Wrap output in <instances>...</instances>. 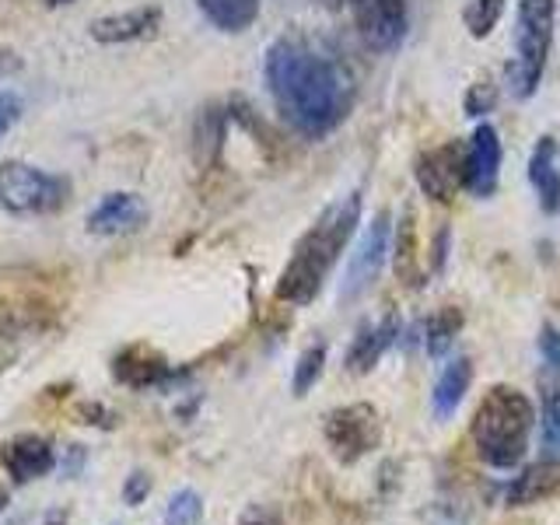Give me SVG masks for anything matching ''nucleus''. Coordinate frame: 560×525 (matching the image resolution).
Here are the masks:
<instances>
[{
    "label": "nucleus",
    "instance_id": "412c9836",
    "mask_svg": "<svg viewBox=\"0 0 560 525\" xmlns=\"http://www.w3.org/2000/svg\"><path fill=\"white\" fill-rule=\"evenodd\" d=\"M463 329V312L455 305H445L438 308V315H431V319L424 323V347L431 358H445L448 347L455 343V337H459Z\"/></svg>",
    "mask_w": 560,
    "mask_h": 525
},
{
    "label": "nucleus",
    "instance_id": "b1692460",
    "mask_svg": "<svg viewBox=\"0 0 560 525\" xmlns=\"http://www.w3.org/2000/svg\"><path fill=\"white\" fill-rule=\"evenodd\" d=\"M393 249H396V273L407 280L413 273V253H417V238H413V210L407 207L402 218L396 224V235H393ZM410 284V280H407Z\"/></svg>",
    "mask_w": 560,
    "mask_h": 525
},
{
    "label": "nucleus",
    "instance_id": "bb28decb",
    "mask_svg": "<svg viewBox=\"0 0 560 525\" xmlns=\"http://www.w3.org/2000/svg\"><path fill=\"white\" fill-rule=\"evenodd\" d=\"M148 494H151V477H148V472L133 469L127 477V483H122V501H127L130 508H137V504L148 501Z\"/></svg>",
    "mask_w": 560,
    "mask_h": 525
},
{
    "label": "nucleus",
    "instance_id": "473e14b6",
    "mask_svg": "<svg viewBox=\"0 0 560 525\" xmlns=\"http://www.w3.org/2000/svg\"><path fill=\"white\" fill-rule=\"evenodd\" d=\"M49 4H67V0H49Z\"/></svg>",
    "mask_w": 560,
    "mask_h": 525
},
{
    "label": "nucleus",
    "instance_id": "5701e85b",
    "mask_svg": "<svg viewBox=\"0 0 560 525\" xmlns=\"http://www.w3.org/2000/svg\"><path fill=\"white\" fill-rule=\"evenodd\" d=\"M501 14H504V0H472L463 11V22L472 39H487V35L494 32V25L501 22Z\"/></svg>",
    "mask_w": 560,
    "mask_h": 525
},
{
    "label": "nucleus",
    "instance_id": "7ed1b4c3",
    "mask_svg": "<svg viewBox=\"0 0 560 525\" xmlns=\"http://www.w3.org/2000/svg\"><path fill=\"white\" fill-rule=\"evenodd\" d=\"M536 424V410L529 396L515 385H494L477 413H472V445L490 469H515L529 452V431Z\"/></svg>",
    "mask_w": 560,
    "mask_h": 525
},
{
    "label": "nucleus",
    "instance_id": "dca6fc26",
    "mask_svg": "<svg viewBox=\"0 0 560 525\" xmlns=\"http://www.w3.org/2000/svg\"><path fill=\"white\" fill-rule=\"evenodd\" d=\"M529 183L539 197L542 214H560V144L553 137H539L529 154Z\"/></svg>",
    "mask_w": 560,
    "mask_h": 525
},
{
    "label": "nucleus",
    "instance_id": "4be33fe9",
    "mask_svg": "<svg viewBox=\"0 0 560 525\" xmlns=\"http://www.w3.org/2000/svg\"><path fill=\"white\" fill-rule=\"evenodd\" d=\"M323 368H326V343H312L294 364V378H291L294 396H308L312 385L323 378Z\"/></svg>",
    "mask_w": 560,
    "mask_h": 525
},
{
    "label": "nucleus",
    "instance_id": "1a4fd4ad",
    "mask_svg": "<svg viewBox=\"0 0 560 525\" xmlns=\"http://www.w3.org/2000/svg\"><path fill=\"white\" fill-rule=\"evenodd\" d=\"M413 175L417 186L424 189V197L438 203H452L466 189V144L448 140V144L420 151L413 162Z\"/></svg>",
    "mask_w": 560,
    "mask_h": 525
},
{
    "label": "nucleus",
    "instance_id": "f257e3e1",
    "mask_svg": "<svg viewBox=\"0 0 560 525\" xmlns=\"http://www.w3.org/2000/svg\"><path fill=\"white\" fill-rule=\"evenodd\" d=\"M262 81L277 116L305 140H326L354 113L358 81L329 43L305 32L280 35L262 60Z\"/></svg>",
    "mask_w": 560,
    "mask_h": 525
},
{
    "label": "nucleus",
    "instance_id": "ddd939ff",
    "mask_svg": "<svg viewBox=\"0 0 560 525\" xmlns=\"http://www.w3.org/2000/svg\"><path fill=\"white\" fill-rule=\"evenodd\" d=\"M396 340H399V315L396 312H385L382 319L364 323L358 329L354 343L347 347V372L350 375H368Z\"/></svg>",
    "mask_w": 560,
    "mask_h": 525
},
{
    "label": "nucleus",
    "instance_id": "7c9ffc66",
    "mask_svg": "<svg viewBox=\"0 0 560 525\" xmlns=\"http://www.w3.org/2000/svg\"><path fill=\"white\" fill-rule=\"evenodd\" d=\"M81 463H84V448H81V445H70V466H63V472H70V477H78Z\"/></svg>",
    "mask_w": 560,
    "mask_h": 525
},
{
    "label": "nucleus",
    "instance_id": "0eeeda50",
    "mask_svg": "<svg viewBox=\"0 0 560 525\" xmlns=\"http://www.w3.org/2000/svg\"><path fill=\"white\" fill-rule=\"evenodd\" d=\"M332 4H343L350 11L361 43L382 57L396 52L410 32L407 0H332Z\"/></svg>",
    "mask_w": 560,
    "mask_h": 525
},
{
    "label": "nucleus",
    "instance_id": "f03ea898",
    "mask_svg": "<svg viewBox=\"0 0 560 525\" xmlns=\"http://www.w3.org/2000/svg\"><path fill=\"white\" fill-rule=\"evenodd\" d=\"M361 221V192H347L337 203H329L319 218L312 221V228L294 242L291 259L284 262L277 280V302L288 305H312L319 298L329 270L337 267L340 253L347 249V242L354 238Z\"/></svg>",
    "mask_w": 560,
    "mask_h": 525
},
{
    "label": "nucleus",
    "instance_id": "393cba45",
    "mask_svg": "<svg viewBox=\"0 0 560 525\" xmlns=\"http://www.w3.org/2000/svg\"><path fill=\"white\" fill-rule=\"evenodd\" d=\"M200 518H203V498L189 487L172 494V501L165 504V525H197Z\"/></svg>",
    "mask_w": 560,
    "mask_h": 525
},
{
    "label": "nucleus",
    "instance_id": "2eb2a0df",
    "mask_svg": "<svg viewBox=\"0 0 560 525\" xmlns=\"http://www.w3.org/2000/svg\"><path fill=\"white\" fill-rule=\"evenodd\" d=\"M88 28H92V39L105 46L140 43V39H151V35L162 28V8L151 4V8H130L122 14H105Z\"/></svg>",
    "mask_w": 560,
    "mask_h": 525
},
{
    "label": "nucleus",
    "instance_id": "39448f33",
    "mask_svg": "<svg viewBox=\"0 0 560 525\" xmlns=\"http://www.w3.org/2000/svg\"><path fill=\"white\" fill-rule=\"evenodd\" d=\"M70 200V183L63 175L35 168L28 162H4L0 165V207L18 218L57 214Z\"/></svg>",
    "mask_w": 560,
    "mask_h": 525
},
{
    "label": "nucleus",
    "instance_id": "20e7f679",
    "mask_svg": "<svg viewBox=\"0 0 560 525\" xmlns=\"http://www.w3.org/2000/svg\"><path fill=\"white\" fill-rule=\"evenodd\" d=\"M557 0H518L515 14V60L508 63V88L515 98H533L553 46Z\"/></svg>",
    "mask_w": 560,
    "mask_h": 525
},
{
    "label": "nucleus",
    "instance_id": "c756f323",
    "mask_svg": "<svg viewBox=\"0 0 560 525\" xmlns=\"http://www.w3.org/2000/svg\"><path fill=\"white\" fill-rule=\"evenodd\" d=\"M238 525H284L280 522V515L277 512H270V508H249V512H245L242 518H238Z\"/></svg>",
    "mask_w": 560,
    "mask_h": 525
},
{
    "label": "nucleus",
    "instance_id": "a211bd4d",
    "mask_svg": "<svg viewBox=\"0 0 560 525\" xmlns=\"http://www.w3.org/2000/svg\"><path fill=\"white\" fill-rule=\"evenodd\" d=\"M469 385H472V361L469 358H452L442 368L438 382H434V399H431L434 417L438 420H448L455 410H459V402L466 399Z\"/></svg>",
    "mask_w": 560,
    "mask_h": 525
},
{
    "label": "nucleus",
    "instance_id": "4468645a",
    "mask_svg": "<svg viewBox=\"0 0 560 525\" xmlns=\"http://www.w3.org/2000/svg\"><path fill=\"white\" fill-rule=\"evenodd\" d=\"M0 459H4V469L14 483H32L57 466V452H52V445L39 434H18L4 445Z\"/></svg>",
    "mask_w": 560,
    "mask_h": 525
},
{
    "label": "nucleus",
    "instance_id": "9d476101",
    "mask_svg": "<svg viewBox=\"0 0 560 525\" xmlns=\"http://www.w3.org/2000/svg\"><path fill=\"white\" fill-rule=\"evenodd\" d=\"M501 162H504V151H501L498 130L490 127V122H480V127L469 133V144H466V189L477 200H490L498 192Z\"/></svg>",
    "mask_w": 560,
    "mask_h": 525
},
{
    "label": "nucleus",
    "instance_id": "f3484780",
    "mask_svg": "<svg viewBox=\"0 0 560 525\" xmlns=\"http://www.w3.org/2000/svg\"><path fill=\"white\" fill-rule=\"evenodd\" d=\"M557 490H560V463L539 459L533 466H525L518 477L508 483L504 501H508V508H525V504H539V501L553 498Z\"/></svg>",
    "mask_w": 560,
    "mask_h": 525
},
{
    "label": "nucleus",
    "instance_id": "c85d7f7f",
    "mask_svg": "<svg viewBox=\"0 0 560 525\" xmlns=\"http://www.w3.org/2000/svg\"><path fill=\"white\" fill-rule=\"evenodd\" d=\"M18 119H22V98L14 92H0V137H4Z\"/></svg>",
    "mask_w": 560,
    "mask_h": 525
},
{
    "label": "nucleus",
    "instance_id": "6ab92c4d",
    "mask_svg": "<svg viewBox=\"0 0 560 525\" xmlns=\"http://www.w3.org/2000/svg\"><path fill=\"white\" fill-rule=\"evenodd\" d=\"M192 4H197V11H200L218 32L238 35V32H245V28H253V25H256L262 0H192Z\"/></svg>",
    "mask_w": 560,
    "mask_h": 525
},
{
    "label": "nucleus",
    "instance_id": "f8f14e48",
    "mask_svg": "<svg viewBox=\"0 0 560 525\" xmlns=\"http://www.w3.org/2000/svg\"><path fill=\"white\" fill-rule=\"evenodd\" d=\"M88 232L113 238V235H130L140 224H148V203L137 192H105L88 214Z\"/></svg>",
    "mask_w": 560,
    "mask_h": 525
},
{
    "label": "nucleus",
    "instance_id": "2f4dec72",
    "mask_svg": "<svg viewBox=\"0 0 560 525\" xmlns=\"http://www.w3.org/2000/svg\"><path fill=\"white\" fill-rule=\"evenodd\" d=\"M8 329H11V308H0V340L8 337Z\"/></svg>",
    "mask_w": 560,
    "mask_h": 525
},
{
    "label": "nucleus",
    "instance_id": "9b49d317",
    "mask_svg": "<svg viewBox=\"0 0 560 525\" xmlns=\"http://www.w3.org/2000/svg\"><path fill=\"white\" fill-rule=\"evenodd\" d=\"M113 375L116 382H122L127 389H162L175 378V368L168 364L165 354H158L148 343H133L122 347L113 358Z\"/></svg>",
    "mask_w": 560,
    "mask_h": 525
},
{
    "label": "nucleus",
    "instance_id": "aec40b11",
    "mask_svg": "<svg viewBox=\"0 0 560 525\" xmlns=\"http://www.w3.org/2000/svg\"><path fill=\"white\" fill-rule=\"evenodd\" d=\"M539 445H542V459L560 463V382H547V385H542Z\"/></svg>",
    "mask_w": 560,
    "mask_h": 525
},
{
    "label": "nucleus",
    "instance_id": "423d86ee",
    "mask_svg": "<svg viewBox=\"0 0 560 525\" xmlns=\"http://www.w3.org/2000/svg\"><path fill=\"white\" fill-rule=\"evenodd\" d=\"M323 434L329 452L337 455V463L354 466L368 452H375L382 445V420L375 407H368V402H350V407H337L326 417Z\"/></svg>",
    "mask_w": 560,
    "mask_h": 525
},
{
    "label": "nucleus",
    "instance_id": "6e6552de",
    "mask_svg": "<svg viewBox=\"0 0 560 525\" xmlns=\"http://www.w3.org/2000/svg\"><path fill=\"white\" fill-rule=\"evenodd\" d=\"M389 249H393V221L385 210H378V214L372 218V224L364 228L354 256H350V262H347V273H343V284H340V305L358 302V298H364L375 288Z\"/></svg>",
    "mask_w": 560,
    "mask_h": 525
},
{
    "label": "nucleus",
    "instance_id": "a878e982",
    "mask_svg": "<svg viewBox=\"0 0 560 525\" xmlns=\"http://www.w3.org/2000/svg\"><path fill=\"white\" fill-rule=\"evenodd\" d=\"M494 105H498V88H494V84H487V81L469 84V92H466V98H463L466 116H483V113L494 109Z\"/></svg>",
    "mask_w": 560,
    "mask_h": 525
},
{
    "label": "nucleus",
    "instance_id": "cd10ccee",
    "mask_svg": "<svg viewBox=\"0 0 560 525\" xmlns=\"http://www.w3.org/2000/svg\"><path fill=\"white\" fill-rule=\"evenodd\" d=\"M539 354H542V361H547V368L560 372V329L550 323L539 329Z\"/></svg>",
    "mask_w": 560,
    "mask_h": 525
}]
</instances>
